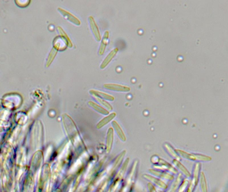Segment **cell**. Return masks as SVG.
Wrapping results in <instances>:
<instances>
[{
  "mask_svg": "<svg viewBox=\"0 0 228 192\" xmlns=\"http://www.w3.org/2000/svg\"><path fill=\"white\" fill-rule=\"evenodd\" d=\"M64 13L66 18L71 23L78 26L80 25L81 22L76 17L67 11H65Z\"/></svg>",
  "mask_w": 228,
  "mask_h": 192,
  "instance_id": "obj_10",
  "label": "cell"
},
{
  "mask_svg": "<svg viewBox=\"0 0 228 192\" xmlns=\"http://www.w3.org/2000/svg\"><path fill=\"white\" fill-rule=\"evenodd\" d=\"M103 87L107 89L117 92H128L131 90L128 86L114 83H105Z\"/></svg>",
  "mask_w": 228,
  "mask_h": 192,
  "instance_id": "obj_1",
  "label": "cell"
},
{
  "mask_svg": "<svg viewBox=\"0 0 228 192\" xmlns=\"http://www.w3.org/2000/svg\"><path fill=\"white\" fill-rule=\"evenodd\" d=\"M89 93L93 97H96L107 101H113L115 99L113 95L92 89L89 90Z\"/></svg>",
  "mask_w": 228,
  "mask_h": 192,
  "instance_id": "obj_3",
  "label": "cell"
},
{
  "mask_svg": "<svg viewBox=\"0 0 228 192\" xmlns=\"http://www.w3.org/2000/svg\"><path fill=\"white\" fill-rule=\"evenodd\" d=\"M118 51L117 48L112 50L106 56L101 64L100 68L101 69L105 68L114 58Z\"/></svg>",
  "mask_w": 228,
  "mask_h": 192,
  "instance_id": "obj_5",
  "label": "cell"
},
{
  "mask_svg": "<svg viewBox=\"0 0 228 192\" xmlns=\"http://www.w3.org/2000/svg\"><path fill=\"white\" fill-rule=\"evenodd\" d=\"M93 97L96 101L108 110L111 111L113 110V108L112 106L106 100L96 97Z\"/></svg>",
  "mask_w": 228,
  "mask_h": 192,
  "instance_id": "obj_11",
  "label": "cell"
},
{
  "mask_svg": "<svg viewBox=\"0 0 228 192\" xmlns=\"http://www.w3.org/2000/svg\"><path fill=\"white\" fill-rule=\"evenodd\" d=\"M116 115V113L115 112H112L108 115L98 122L97 125V128H100L107 124L115 118Z\"/></svg>",
  "mask_w": 228,
  "mask_h": 192,
  "instance_id": "obj_7",
  "label": "cell"
},
{
  "mask_svg": "<svg viewBox=\"0 0 228 192\" xmlns=\"http://www.w3.org/2000/svg\"><path fill=\"white\" fill-rule=\"evenodd\" d=\"M178 152V154L181 156L190 160L198 161H209L211 158L208 156L199 154H188L183 152Z\"/></svg>",
  "mask_w": 228,
  "mask_h": 192,
  "instance_id": "obj_2",
  "label": "cell"
},
{
  "mask_svg": "<svg viewBox=\"0 0 228 192\" xmlns=\"http://www.w3.org/2000/svg\"><path fill=\"white\" fill-rule=\"evenodd\" d=\"M177 163V167H178L182 171L184 172L186 175L188 176H190V173L188 172V171L183 166L180 164L179 162L177 161L176 162Z\"/></svg>",
  "mask_w": 228,
  "mask_h": 192,
  "instance_id": "obj_13",
  "label": "cell"
},
{
  "mask_svg": "<svg viewBox=\"0 0 228 192\" xmlns=\"http://www.w3.org/2000/svg\"><path fill=\"white\" fill-rule=\"evenodd\" d=\"M88 104L94 110L101 114L104 115H108L109 114V111L106 109L95 102L89 101L88 102Z\"/></svg>",
  "mask_w": 228,
  "mask_h": 192,
  "instance_id": "obj_6",
  "label": "cell"
},
{
  "mask_svg": "<svg viewBox=\"0 0 228 192\" xmlns=\"http://www.w3.org/2000/svg\"><path fill=\"white\" fill-rule=\"evenodd\" d=\"M89 22L92 31L96 40L99 41L101 40V36L98 27L94 20L91 16L89 17Z\"/></svg>",
  "mask_w": 228,
  "mask_h": 192,
  "instance_id": "obj_4",
  "label": "cell"
},
{
  "mask_svg": "<svg viewBox=\"0 0 228 192\" xmlns=\"http://www.w3.org/2000/svg\"><path fill=\"white\" fill-rule=\"evenodd\" d=\"M108 32L106 31L105 32L99 48L98 53L100 55H103L105 51L108 41Z\"/></svg>",
  "mask_w": 228,
  "mask_h": 192,
  "instance_id": "obj_8",
  "label": "cell"
},
{
  "mask_svg": "<svg viewBox=\"0 0 228 192\" xmlns=\"http://www.w3.org/2000/svg\"><path fill=\"white\" fill-rule=\"evenodd\" d=\"M111 124L119 137L123 141H125L126 139L125 136L118 123L116 120H114L112 122Z\"/></svg>",
  "mask_w": 228,
  "mask_h": 192,
  "instance_id": "obj_9",
  "label": "cell"
},
{
  "mask_svg": "<svg viewBox=\"0 0 228 192\" xmlns=\"http://www.w3.org/2000/svg\"><path fill=\"white\" fill-rule=\"evenodd\" d=\"M113 137V129L111 128H110L109 129L107 135V146L108 148L110 147L112 145Z\"/></svg>",
  "mask_w": 228,
  "mask_h": 192,
  "instance_id": "obj_12",
  "label": "cell"
}]
</instances>
